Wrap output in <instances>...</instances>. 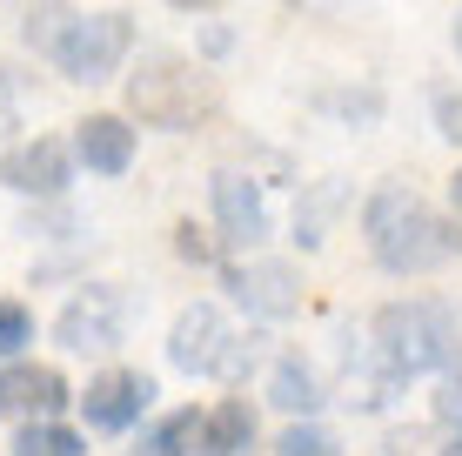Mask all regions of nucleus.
<instances>
[{
	"instance_id": "nucleus-22",
	"label": "nucleus",
	"mask_w": 462,
	"mask_h": 456,
	"mask_svg": "<svg viewBox=\"0 0 462 456\" xmlns=\"http://www.w3.org/2000/svg\"><path fill=\"white\" fill-rule=\"evenodd\" d=\"M436 128H442V141H456V148H462V88H442L436 94Z\"/></svg>"
},
{
	"instance_id": "nucleus-2",
	"label": "nucleus",
	"mask_w": 462,
	"mask_h": 456,
	"mask_svg": "<svg viewBox=\"0 0 462 456\" xmlns=\"http://www.w3.org/2000/svg\"><path fill=\"white\" fill-rule=\"evenodd\" d=\"M375 349L395 376H442L462 356V316L442 295H409V302L375 309Z\"/></svg>"
},
{
	"instance_id": "nucleus-23",
	"label": "nucleus",
	"mask_w": 462,
	"mask_h": 456,
	"mask_svg": "<svg viewBox=\"0 0 462 456\" xmlns=\"http://www.w3.org/2000/svg\"><path fill=\"white\" fill-rule=\"evenodd\" d=\"M174 248H181L188 262H215V242H208V235H201L195 222H181V228H174Z\"/></svg>"
},
{
	"instance_id": "nucleus-9",
	"label": "nucleus",
	"mask_w": 462,
	"mask_h": 456,
	"mask_svg": "<svg viewBox=\"0 0 462 456\" xmlns=\"http://www.w3.org/2000/svg\"><path fill=\"white\" fill-rule=\"evenodd\" d=\"M228 295L262 322H289L301 309V269L295 262H275V256H254L242 269H228Z\"/></svg>"
},
{
	"instance_id": "nucleus-31",
	"label": "nucleus",
	"mask_w": 462,
	"mask_h": 456,
	"mask_svg": "<svg viewBox=\"0 0 462 456\" xmlns=\"http://www.w3.org/2000/svg\"><path fill=\"white\" fill-rule=\"evenodd\" d=\"M289 7H322V0H289Z\"/></svg>"
},
{
	"instance_id": "nucleus-11",
	"label": "nucleus",
	"mask_w": 462,
	"mask_h": 456,
	"mask_svg": "<svg viewBox=\"0 0 462 456\" xmlns=\"http://www.w3.org/2000/svg\"><path fill=\"white\" fill-rule=\"evenodd\" d=\"M74 162H81L88 175H127V168H134V121L127 115L74 121Z\"/></svg>"
},
{
	"instance_id": "nucleus-20",
	"label": "nucleus",
	"mask_w": 462,
	"mask_h": 456,
	"mask_svg": "<svg viewBox=\"0 0 462 456\" xmlns=\"http://www.w3.org/2000/svg\"><path fill=\"white\" fill-rule=\"evenodd\" d=\"M34 342V316L21 302H0V356H21Z\"/></svg>"
},
{
	"instance_id": "nucleus-25",
	"label": "nucleus",
	"mask_w": 462,
	"mask_h": 456,
	"mask_svg": "<svg viewBox=\"0 0 462 456\" xmlns=\"http://www.w3.org/2000/svg\"><path fill=\"white\" fill-rule=\"evenodd\" d=\"M228 47H235L228 27H208V34H201V54H228Z\"/></svg>"
},
{
	"instance_id": "nucleus-18",
	"label": "nucleus",
	"mask_w": 462,
	"mask_h": 456,
	"mask_svg": "<svg viewBox=\"0 0 462 456\" xmlns=\"http://www.w3.org/2000/svg\"><path fill=\"white\" fill-rule=\"evenodd\" d=\"M342 209V181H315L309 188V201L295 209V235H301V248H322V235H328V215Z\"/></svg>"
},
{
	"instance_id": "nucleus-15",
	"label": "nucleus",
	"mask_w": 462,
	"mask_h": 456,
	"mask_svg": "<svg viewBox=\"0 0 462 456\" xmlns=\"http://www.w3.org/2000/svg\"><path fill=\"white\" fill-rule=\"evenodd\" d=\"M7 456H88V436L68 430V423H54V416H34L21 436H14Z\"/></svg>"
},
{
	"instance_id": "nucleus-5",
	"label": "nucleus",
	"mask_w": 462,
	"mask_h": 456,
	"mask_svg": "<svg viewBox=\"0 0 462 456\" xmlns=\"http://www.w3.org/2000/svg\"><path fill=\"white\" fill-rule=\"evenodd\" d=\"M168 363L181 376H242V336L215 302H195L168 329Z\"/></svg>"
},
{
	"instance_id": "nucleus-12",
	"label": "nucleus",
	"mask_w": 462,
	"mask_h": 456,
	"mask_svg": "<svg viewBox=\"0 0 462 456\" xmlns=\"http://www.w3.org/2000/svg\"><path fill=\"white\" fill-rule=\"evenodd\" d=\"M201 450H215V456H248L254 450V410L242 396L215 403V410L201 416Z\"/></svg>"
},
{
	"instance_id": "nucleus-30",
	"label": "nucleus",
	"mask_w": 462,
	"mask_h": 456,
	"mask_svg": "<svg viewBox=\"0 0 462 456\" xmlns=\"http://www.w3.org/2000/svg\"><path fill=\"white\" fill-rule=\"evenodd\" d=\"M14 7H27V0H0V21H7V14H14Z\"/></svg>"
},
{
	"instance_id": "nucleus-7",
	"label": "nucleus",
	"mask_w": 462,
	"mask_h": 456,
	"mask_svg": "<svg viewBox=\"0 0 462 456\" xmlns=\"http://www.w3.org/2000/svg\"><path fill=\"white\" fill-rule=\"evenodd\" d=\"M0 181L14 195H41V201H60L74 181V141H54V135H34L21 148L0 154Z\"/></svg>"
},
{
	"instance_id": "nucleus-33",
	"label": "nucleus",
	"mask_w": 462,
	"mask_h": 456,
	"mask_svg": "<svg viewBox=\"0 0 462 456\" xmlns=\"http://www.w3.org/2000/svg\"><path fill=\"white\" fill-rule=\"evenodd\" d=\"M188 456H215V450H188Z\"/></svg>"
},
{
	"instance_id": "nucleus-4",
	"label": "nucleus",
	"mask_w": 462,
	"mask_h": 456,
	"mask_svg": "<svg viewBox=\"0 0 462 456\" xmlns=\"http://www.w3.org/2000/svg\"><path fill=\"white\" fill-rule=\"evenodd\" d=\"M127 54H134V14L107 7V14H74V27L54 47V68L68 81L94 88V81H115L127 68Z\"/></svg>"
},
{
	"instance_id": "nucleus-24",
	"label": "nucleus",
	"mask_w": 462,
	"mask_h": 456,
	"mask_svg": "<svg viewBox=\"0 0 462 456\" xmlns=\"http://www.w3.org/2000/svg\"><path fill=\"white\" fill-rule=\"evenodd\" d=\"M336 107H342L348 121H375V115H382V94H375V88H362V94H336Z\"/></svg>"
},
{
	"instance_id": "nucleus-1",
	"label": "nucleus",
	"mask_w": 462,
	"mask_h": 456,
	"mask_svg": "<svg viewBox=\"0 0 462 456\" xmlns=\"http://www.w3.org/2000/svg\"><path fill=\"white\" fill-rule=\"evenodd\" d=\"M362 242H369V256L389 275H429V269H442V262L456 256V228L402 181H389V188L369 195V209H362Z\"/></svg>"
},
{
	"instance_id": "nucleus-10",
	"label": "nucleus",
	"mask_w": 462,
	"mask_h": 456,
	"mask_svg": "<svg viewBox=\"0 0 462 456\" xmlns=\"http://www.w3.org/2000/svg\"><path fill=\"white\" fill-rule=\"evenodd\" d=\"M208 201H215V228H221L228 248H262L268 242V201H262V181H254V175H242V168H215Z\"/></svg>"
},
{
	"instance_id": "nucleus-29",
	"label": "nucleus",
	"mask_w": 462,
	"mask_h": 456,
	"mask_svg": "<svg viewBox=\"0 0 462 456\" xmlns=\"http://www.w3.org/2000/svg\"><path fill=\"white\" fill-rule=\"evenodd\" d=\"M442 456H462V430L449 436V443H442Z\"/></svg>"
},
{
	"instance_id": "nucleus-13",
	"label": "nucleus",
	"mask_w": 462,
	"mask_h": 456,
	"mask_svg": "<svg viewBox=\"0 0 462 456\" xmlns=\"http://www.w3.org/2000/svg\"><path fill=\"white\" fill-rule=\"evenodd\" d=\"M268 403L289 410V416H315V410H322V376L301 363V356H282L275 376H268Z\"/></svg>"
},
{
	"instance_id": "nucleus-21",
	"label": "nucleus",
	"mask_w": 462,
	"mask_h": 456,
	"mask_svg": "<svg viewBox=\"0 0 462 456\" xmlns=\"http://www.w3.org/2000/svg\"><path fill=\"white\" fill-rule=\"evenodd\" d=\"M436 416L449 423V430H462V363H449V376H442V389H436Z\"/></svg>"
},
{
	"instance_id": "nucleus-17",
	"label": "nucleus",
	"mask_w": 462,
	"mask_h": 456,
	"mask_svg": "<svg viewBox=\"0 0 462 456\" xmlns=\"http://www.w3.org/2000/svg\"><path fill=\"white\" fill-rule=\"evenodd\" d=\"M68 27H74V7H68V0H34V7H27V21H21V34H27L34 54L54 60V47H60Z\"/></svg>"
},
{
	"instance_id": "nucleus-16",
	"label": "nucleus",
	"mask_w": 462,
	"mask_h": 456,
	"mask_svg": "<svg viewBox=\"0 0 462 456\" xmlns=\"http://www.w3.org/2000/svg\"><path fill=\"white\" fill-rule=\"evenodd\" d=\"M195 443H201V416L195 410H168L148 436H141V456H188Z\"/></svg>"
},
{
	"instance_id": "nucleus-19",
	"label": "nucleus",
	"mask_w": 462,
	"mask_h": 456,
	"mask_svg": "<svg viewBox=\"0 0 462 456\" xmlns=\"http://www.w3.org/2000/svg\"><path fill=\"white\" fill-rule=\"evenodd\" d=\"M275 456H342V450H336V436H328V430H315V423L301 416V423H289V430H282Z\"/></svg>"
},
{
	"instance_id": "nucleus-14",
	"label": "nucleus",
	"mask_w": 462,
	"mask_h": 456,
	"mask_svg": "<svg viewBox=\"0 0 462 456\" xmlns=\"http://www.w3.org/2000/svg\"><path fill=\"white\" fill-rule=\"evenodd\" d=\"M7 389H14V410H27V416H60L74 403L68 383H60V369H14Z\"/></svg>"
},
{
	"instance_id": "nucleus-27",
	"label": "nucleus",
	"mask_w": 462,
	"mask_h": 456,
	"mask_svg": "<svg viewBox=\"0 0 462 456\" xmlns=\"http://www.w3.org/2000/svg\"><path fill=\"white\" fill-rule=\"evenodd\" d=\"M168 7H181V14H195V7H215V0H168Z\"/></svg>"
},
{
	"instance_id": "nucleus-26",
	"label": "nucleus",
	"mask_w": 462,
	"mask_h": 456,
	"mask_svg": "<svg viewBox=\"0 0 462 456\" xmlns=\"http://www.w3.org/2000/svg\"><path fill=\"white\" fill-rule=\"evenodd\" d=\"M14 410V389H7V376H0V416H7Z\"/></svg>"
},
{
	"instance_id": "nucleus-8",
	"label": "nucleus",
	"mask_w": 462,
	"mask_h": 456,
	"mask_svg": "<svg viewBox=\"0 0 462 456\" xmlns=\"http://www.w3.org/2000/svg\"><path fill=\"white\" fill-rule=\"evenodd\" d=\"M121 329H127V302H121L115 289H81V295L54 316L60 349H74V356H107V349L121 342Z\"/></svg>"
},
{
	"instance_id": "nucleus-3",
	"label": "nucleus",
	"mask_w": 462,
	"mask_h": 456,
	"mask_svg": "<svg viewBox=\"0 0 462 456\" xmlns=\"http://www.w3.org/2000/svg\"><path fill=\"white\" fill-rule=\"evenodd\" d=\"M127 115L148 121V128H195V121L215 115V81L195 68V60L168 54V47H154V54H141V68L127 74Z\"/></svg>"
},
{
	"instance_id": "nucleus-32",
	"label": "nucleus",
	"mask_w": 462,
	"mask_h": 456,
	"mask_svg": "<svg viewBox=\"0 0 462 456\" xmlns=\"http://www.w3.org/2000/svg\"><path fill=\"white\" fill-rule=\"evenodd\" d=\"M456 54H462V21H456Z\"/></svg>"
},
{
	"instance_id": "nucleus-6",
	"label": "nucleus",
	"mask_w": 462,
	"mask_h": 456,
	"mask_svg": "<svg viewBox=\"0 0 462 456\" xmlns=\"http://www.w3.org/2000/svg\"><path fill=\"white\" fill-rule=\"evenodd\" d=\"M81 423L88 430H101V436H121V430H134L141 416H148V403H154V383L141 369H101L94 383L81 389Z\"/></svg>"
},
{
	"instance_id": "nucleus-28",
	"label": "nucleus",
	"mask_w": 462,
	"mask_h": 456,
	"mask_svg": "<svg viewBox=\"0 0 462 456\" xmlns=\"http://www.w3.org/2000/svg\"><path fill=\"white\" fill-rule=\"evenodd\" d=\"M449 201H456V215H462V168H456V181H449Z\"/></svg>"
}]
</instances>
